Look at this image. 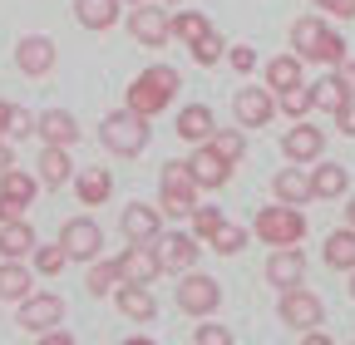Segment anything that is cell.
Wrapping results in <instances>:
<instances>
[{
  "label": "cell",
  "instance_id": "cell-10",
  "mask_svg": "<svg viewBox=\"0 0 355 345\" xmlns=\"http://www.w3.org/2000/svg\"><path fill=\"white\" fill-rule=\"evenodd\" d=\"M60 247H64L69 262H94V256L104 251V227L94 218H69L60 227Z\"/></svg>",
  "mask_w": 355,
  "mask_h": 345
},
{
  "label": "cell",
  "instance_id": "cell-31",
  "mask_svg": "<svg viewBox=\"0 0 355 345\" xmlns=\"http://www.w3.org/2000/svg\"><path fill=\"white\" fill-rule=\"evenodd\" d=\"M119 281H123L119 256H114V262H99V256H94V262H89V276H84V291H89V296H114Z\"/></svg>",
  "mask_w": 355,
  "mask_h": 345
},
{
  "label": "cell",
  "instance_id": "cell-27",
  "mask_svg": "<svg viewBox=\"0 0 355 345\" xmlns=\"http://www.w3.org/2000/svg\"><path fill=\"white\" fill-rule=\"evenodd\" d=\"M272 197H277V202H291V207H306V202H311V172H301L296 163L282 168L277 178H272Z\"/></svg>",
  "mask_w": 355,
  "mask_h": 345
},
{
  "label": "cell",
  "instance_id": "cell-23",
  "mask_svg": "<svg viewBox=\"0 0 355 345\" xmlns=\"http://www.w3.org/2000/svg\"><path fill=\"white\" fill-rule=\"evenodd\" d=\"M35 247H40V242H35L30 218H20V222H0V262H25Z\"/></svg>",
  "mask_w": 355,
  "mask_h": 345
},
{
  "label": "cell",
  "instance_id": "cell-11",
  "mask_svg": "<svg viewBox=\"0 0 355 345\" xmlns=\"http://www.w3.org/2000/svg\"><path fill=\"white\" fill-rule=\"evenodd\" d=\"M277 316H282V326H291V330H316L321 316H326V306H321V296H316V291L291 286V291H282Z\"/></svg>",
  "mask_w": 355,
  "mask_h": 345
},
{
  "label": "cell",
  "instance_id": "cell-19",
  "mask_svg": "<svg viewBox=\"0 0 355 345\" xmlns=\"http://www.w3.org/2000/svg\"><path fill=\"white\" fill-rule=\"evenodd\" d=\"M119 227H123L128 242H158L163 237V212L153 202H128L123 218H119Z\"/></svg>",
  "mask_w": 355,
  "mask_h": 345
},
{
  "label": "cell",
  "instance_id": "cell-35",
  "mask_svg": "<svg viewBox=\"0 0 355 345\" xmlns=\"http://www.w3.org/2000/svg\"><path fill=\"white\" fill-rule=\"evenodd\" d=\"M30 267H35V276H60V272L69 267V256H64L60 242H50V247H35V251H30Z\"/></svg>",
  "mask_w": 355,
  "mask_h": 345
},
{
  "label": "cell",
  "instance_id": "cell-50",
  "mask_svg": "<svg viewBox=\"0 0 355 345\" xmlns=\"http://www.w3.org/2000/svg\"><path fill=\"white\" fill-rule=\"evenodd\" d=\"M15 168V153H10V139H0V172Z\"/></svg>",
  "mask_w": 355,
  "mask_h": 345
},
{
  "label": "cell",
  "instance_id": "cell-38",
  "mask_svg": "<svg viewBox=\"0 0 355 345\" xmlns=\"http://www.w3.org/2000/svg\"><path fill=\"white\" fill-rule=\"evenodd\" d=\"M207 143L227 158V163H242V158H247V134H242V128H217Z\"/></svg>",
  "mask_w": 355,
  "mask_h": 345
},
{
  "label": "cell",
  "instance_id": "cell-13",
  "mask_svg": "<svg viewBox=\"0 0 355 345\" xmlns=\"http://www.w3.org/2000/svg\"><path fill=\"white\" fill-rule=\"evenodd\" d=\"M153 247H158V262H163V272H178V276H183V272H193V267H198V256H202V242H198L193 232H163Z\"/></svg>",
  "mask_w": 355,
  "mask_h": 345
},
{
  "label": "cell",
  "instance_id": "cell-33",
  "mask_svg": "<svg viewBox=\"0 0 355 345\" xmlns=\"http://www.w3.org/2000/svg\"><path fill=\"white\" fill-rule=\"evenodd\" d=\"M168 25H173V39H183V45H193V39H202V35L212 30L202 10H173Z\"/></svg>",
  "mask_w": 355,
  "mask_h": 345
},
{
  "label": "cell",
  "instance_id": "cell-47",
  "mask_svg": "<svg viewBox=\"0 0 355 345\" xmlns=\"http://www.w3.org/2000/svg\"><path fill=\"white\" fill-rule=\"evenodd\" d=\"M336 79H340V89H345V94L355 99V60H350V55H345V60L336 64Z\"/></svg>",
  "mask_w": 355,
  "mask_h": 345
},
{
  "label": "cell",
  "instance_id": "cell-45",
  "mask_svg": "<svg viewBox=\"0 0 355 345\" xmlns=\"http://www.w3.org/2000/svg\"><path fill=\"white\" fill-rule=\"evenodd\" d=\"M316 6L326 15H336V20H355V0H316Z\"/></svg>",
  "mask_w": 355,
  "mask_h": 345
},
{
  "label": "cell",
  "instance_id": "cell-20",
  "mask_svg": "<svg viewBox=\"0 0 355 345\" xmlns=\"http://www.w3.org/2000/svg\"><path fill=\"white\" fill-rule=\"evenodd\" d=\"M35 134H40V143L74 148V143H79V123H74V114H69V109H44V114L35 118Z\"/></svg>",
  "mask_w": 355,
  "mask_h": 345
},
{
  "label": "cell",
  "instance_id": "cell-56",
  "mask_svg": "<svg viewBox=\"0 0 355 345\" xmlns=\"http://www.w3.org/2000/svg\"><path fill=\"white\" fill-rule=\"evenodd\" d=\"M158 6H178V0H158Z\"/></svg>",
  "mask_w": 355,
  "mask_h": 345
},
{
  "label": "cell",
  "instance_id": "cell-48",
  "mask_svg": "<svg viewBox=\"0 0 355 345\" xmlns=\"http://www.w3.org/2000/svg\"><path fill=\"white\" fill-rule=\"evenodd\" d=\"M35 345H79V340H74L69 330H60V326H55V330H44V335H35Z\"/></svg>",
  "mask_w": 355,
  "mask_h": 345
},
{
  "label": "cell",
  "instance_id": "cell-49",
  "mask_svg": "<svg viewBox=\"0 0 355 345\" xmlns=\"http://www.w3.org/2000/svg\"><path fill=\"white\" fill-rule=\"evenodd\" d=\"M301 345H336V340H331V335L316 326V330H301Z\"/></svg>",
  "mask_w": 355,
  "mask_h": 345
},
{
  "label": "cell",
  "instance_id": "cell-29",
  "mask_svg": "<svg viewBox=\"0 0 355 345\" xmlns=\"http://www.w3.org/2000/svg\"><path fill=\"white\" fill-rule=\"evenodd\" d=\"M261 74H266V89H272V94L306 84V64H301V55H277V60H266Z\"/></svg>",
  "mask_w": 355,
  "mask_h": 345
},
{
  "label": "cell",
  "instance_id": "cell-36",
  "mask_svg": "<svg viewBox=\"0 0 355 345\" xmlns=\"http://www.w3.org/2000/svg\"><path fill=\"white\" fill-rule=\"evenodd\" d=\"M247 237H252L247 227H237V222H222V227H217V232L207 237V247H212L217 256H237V251L247 247Z\"/></svg>",
  "mask_w": 355,
  "mask_h": 345
},
{
  "label": "cell",
  "instance_id": "cell-30",
  "mask_svg": "<svg viewBox=\"0 0 355 345\" xmlns=\"http://www.w3.org/2000/svg\"><path fill=\"white\" fill-rule=\"evenodd\" d=\"M35 291V272L25 267V262H0V301H20Z\"/></svg>",
  "mask_w": 355,
  "mask_h": 345
},
{
  "label": "cell",
  "instance_id": "cell-43",
  "mask_svg": "<svg viewBox=\"0 0 355 345\" xmlns=\"http://www.w3.org/2000/svg\"><path fill=\"white\" fill-rule=\"evenodd\" d=\"M227 64H232L237 74H252V69H257V50H252V45H227Z\"/></svg>",
  "mask_w": 355,
  "mask_h": 345
},
{
  "label": "cell",
  "instance_id": "cell-28",
  "mask_svg": "<svg viewBox=\"0 0 355 345\" xmlns=\"http://www.w3.org/2000/svg\"><path fill=\"white\" fill-rule=\"evenodd\" d=\"M321 262L331 272H355V227H336L321 242Z\"/></svg>",
  "mask_w": 355,
  "mask_h": 345
},
{
  "label": "cell",
  "instance_id": "cell-37",
  "mask_svg": "<svg viewBox=\"0 0 355 345\" xmlns=\"http://www.w3.org/2000/svg\"><path fill=\"white\" fill-rule=\"evenodd\" d=\"M277 109L286 118H306L311 109H316V99H311V84H296V89H282L277 94Z\"/></svg>",
  "mask_w": 355,
  "mask_h": 345
},
{
  "label": "cell",
  "instance_id": "cell-16",
  "mask_svg": "<svg viewBox=\"0 0 355 345\" xmlns=\"http://www.w3.org/2000/svg\"><path fill=\"white\" fill-rule=\"evenodd\" d=\"M119 267H123V281H139V286H153L163 276V262H158L153 242H128L123 256H119Z\"/></svg>",
  "mask_w": 355,
  "mask_h": 345
},
{
  "label": "cell",
  "instance_id": "cell-55",
  "mask_svg": "<svg viewBox=\"0 0 355 345\" xmlns=\"http://www.w3.org/2000/svg\"><path fill=\"white\" fill-rule=\"evenodd\" d=\"M123 6H144V0H123Z\"/></svg>",
  "mask_w": 355,
  "mask_h": 345
},
{
  "label": "cell",
  "instance_id": "cell-40",
  "mask_svg": "<svg viewBox=\"0 0 355 345\" xmlns=\"http://www.w3.org/2000/svg\"><path fill=\"white\" fill-rule=\"evenodd\" d=\"M188 222H193L188 232H193L198 242H207V237H212V232H217L222 222H227V218H222V212H217V207H202V202H198V207H193V218H188Z\"/></svg>",
  "mask_w": 355,
  "mask_h": 345
},
{
  "label": "cell",
  "instance_id": "cell-22",
  "mask_svg": "<svg viewBox=\"0 0 355 345\" xmlns=\"http://www.w3.org/2000/svg\"><path fill=\"white\" fill-rule=\"evenodd\" d=\"M74 197H79L84 207H104V202L114 197V172H109V168H84V172H74Z\"/></svg>",
  "mask_w": 355,
  "mask_h": 345
},
{
  "label": "cell",
  "instance_id": "cell-18",
  "mask_svg": "<svg viewBox=\"0 0 355 345\" xmlns=\"http://www.w3.org/2000/svg\"><path fill=\"white\" fill-rule=\"evenodd\" d=\"M114 306H119V316L139 321V326H148V321L158 316L153 286H139V281H119V286H114Z\"/></svg>",
  "mask_w": 355,
  "mask_h": 345
},
{
  "label": "cell",
  "instance_id": "cell-17",
  "mask_svg": "<svg viewBox=\"0 0 355 345\" xmlns=\"http://www.w3.org/2000/svg\"><path fill=\"white\" fill-rule=\"evenodd\" d=\"M266 281L277 291L301 286L306 281V251L301 247H272V256H266Z\"/></svg>",
  "mask_w": 355,
  "mask_h": 345
},
{
  "label": "cell",
  "instance_id": "cell-52",
  "mask_svg": "<svg viewBox=\"0 0 355 345\" xmlns=\"http://www.w3.org/2000/svg\"><path fill=\"white\" fill-rule=\"evenodd\" d=\"M345 227H355V197H345Z\"/></svg>",
  "mask_w": 355,
  "mask_h": 345
},
{
  "label": "cell",
  "instance_id": "cell-12",
  "mask_svg": "<svg viewBox=\"0 0 355 345\" xmlns=\"http://www.w3.org/2000/svg\"><path fill=\"white\" fill-rule=\"evenodd\" d=\"M282 153L296 163V168H306V163H316V158H326V134L311 118H296L286 134H282Z\"/></svg>",
  "mask_w": 355,
  "mask_h": 345
},
{
  "label": "cell",
  "instance_id": "cell-1",
  "mask_svg": "<svg viewBox=\"0 0 355 345\" xmlns=\"http://www.w3.org/2000/svg\"><path fill=\"white\" fill-rule=\"evenodd\" d=\"M291 55H301V64L336 69L345 60V35L331 30L321 15H301V20H291Z\"/></svg>",
  "mask_w": 355,
  "mask_h": 345
},
{
  "label": "cell",
  "instance_id": "cell-26",
  "mask_svg": "<svg viewBox=\"0 0 355 345\" xmlns=\"http://www.w3.org/2000/svg\"><path fill=\"white\" fill-rule=\"evenodd\" d=\"M350 188V172L331 158H316V168H311V197H345Z\"/></svg>",
  "mask_w": 355,
  "mask_h": 345
},
{
  "label": "cell",
  "instance_id": "cell-5",
  "mask_svg": "<svg viewBox=\"0 0 355 345\" xmlns=\"http://www.w3.org/2000/svg\"><path fill=\"white\" fill-rule=\"evenodd\" d=\"M252 237L266 242V247H301V237H306V212L291 207V202H272V207H261L257 218H252Z\"/></svg>",
  "mask_w": 355,
  "mask_h": 345
},
{
  "label": "cell",
  "instance_id": "cell-21",
  "mask_svg": "<svg viewBox=\"0 0 355 345\" xmlns=\"http://www.w3.org/2000/svg\"><path fill=\"white\" fill-rule=\"evenodd\" d=\"M178 139H183V143H207L212 134H217V118H212V109L207 104H188V109H178Z\"/></svg>",
  "mask_w": 355,
  "mask_h": 345
},
{
  "label": "cell",
  "instance_id": "cell-14",
  "mask_svg": "<svg viewBox=\"0 0 355 345\" xmlns=\"http://www.w3.org/2000/svg\"><path fill=\"white\" fill-rule=\"evenodd\" d=\"M55 60H60V50H55L50 35H25L20 45H15V69L25 79H44V74L55 69Z\"/></svg>",
  "mask_w": 355,
  "mask_h": 345
},
{
  "label": "cell",
  "instance_id": "cell-42",
  "mask_svg": "<svg viewBox=\"0 0 355 345\" xmlns=\"http://www.w3.org/2000/svg\"><path fill=\"white\" fill-rule=\"evenodd\" d=\"M30 134H35V118H30V109L10 104V123H6V139L15 143V139H30Z\"/></svg>",
  "mask_w": 355,
  "mask_h": 345
},
{
  "label": "cell",
  "instance_id": "cell-8",
  "mask_svg": "<svg viewBox=\"0 0 355 345\" xmlns=\"http://www.w3.org/2000/svg\"><path fill=\"white\" fill-rule=\"evenodd\" d=\"M232 114H237V128H266L277 118V94L266 84H242L232 94Z\"/></svg>",
  "mask_w": 355,
  "mask_h": 345
},
{
  "label": "cell",
  "instance_id": "cell-41",
  "mask_svg": "<svg viewBox=\"0 0 355 345\" xmlns=\"http://www.w3.org/2000/svg\"><path fill=\"white\" fill-rule=\"evenodd\" d=\"M193 345H237V340H232V330H227V326H217V321H202V326L193 330Z\"/></svg>",
  "mask_w": 355,
  "mask_h": 345
},
{
  "label": "cell",
  "instance_id": "cell-51",
  "mask_svg": "<svg viewBox=\"0 0 355 345\" xmlns=\"http://www.w3.org/2000/svg\"><path fill=\"white\" fill-rule=\"evenodd\" d=\"M6 123H10V104L0 99V139H6Z\"/></svg>",
  "mask_w": 355,
  "mask_h": 345
},
{
  "label": "cell",
  "instance_id": "cell-53",
  "mask_svg": "<svg viewBox=\"0 0 355 345\" xmlns=\"http://www.w3.org/2000/svg\"><path fill=\"white\" fill-rule=\"evenodd\" d=\"M119 345H158V340H148V335H128V340H119Z\"/></svg>",
  "mask_w": 355,
  "mask_h": 345
},
{
  "label": "cell",
  "instance_id": "cell-32",
  "mask_svg": "<svg viewBox=\"0 0 355 345\" xmlns=\"http://www.w3.org/2000/svg\"><path fill=\"white\" fill-rule=\"evenodd\" d=\"M0 193L15 197V202H35L40 178H35V172H25V168H6V172H0Z\"/></svg>",
  "mask_w": 355,
  "mask_h": 345
},
{
  "label": "cell",
  "instance_id": "cell-3",
  "mask_svg": "<svg viewBox=\"0 0 355 345\" xmlns=\"http://www.w3.org/2000/svg\"><path fill=\"white\" fill-rule=\"evenodd\" d=\"M148 118L144 114H133V109H114V114H104V123H99V143L114 153V158H139L144 148H148Z\"/></svg>",
  "mask_w": 355,
  "mask_h": 345
},
{
  "label": "cell",
  "instance_id": "cell-4",
  "mask_svg": "<svg viewBox=\"0 0 355 345\" xmlns=\"http://www.w3.org/2000/svg\"><path fill=\"white\" fill-rule=\"evenodd\" d=\"M158 212L163 218H193V207H198V178H193V168H188V158H173V163H163V172H158Z\"/></svg>",
  "mask_w": 355,
  "mask_h": 345
},
{
  "label": "cell",
  "instance_id": "cell-2",
  "mask_svg": "<svg viewBox=\"0 0 355 345\" xmlns=\"http://www.w3.org/2000/svg\"><path fill=\"white\" fill-rule=\"evenodd\" d=\"M178 69L173 64H148L139 79L128 84V94H123V109H133V114H144V118H158L173 99H178Z\"/></svg>",
  "mask_w": 355,
  "mask_h": 345
},
{
  "label": "cell",
  "instance_id": "cell-9",
  "mask_svg": "<svg viewBox=\"0 0 355 345\" xmlns=\"http://www.w3.org/2000/svg\"><path fill=\"white\" fill-rule=\"evenodd\" d=\"M15 321H20V330H30V335H44V330H55V326L64 321V301H60L55 291H30V296L20 301Z\"/></svg>",
  "mask_w": 355,
  "mask_h": 345
},
{
  "label": "cell",
  "instance_id": "cell-15",
  "mask_svg": "<svg viewBox=\"0 0 355 345\" xmlns=\"http://www.w3.org/2000/svg\"><path fill=\"white\" fill-rule=\"evenodd\" d=\"M188 168H193V178H198L202 193H217V188H227V183H232V168H237V163H227L212 143H198L193 158H188Z\"/></svg>",
  "mask_w": 355,
  "mask_h": 345
},
{
  "label": "cell",
  "instance_id": "cell-39",
  "mask_svg": "<svg viewBox=\"0 0 355 345\" xmlns=\"http://www.w3.org/2000/svg\"><path fill=\"white\" fill-rule=\"evenodd\" d=\"M311 99H316V109H321V114H336L350 94L340 89V79L331 74V79H316V84H311Z\"/></svg>",
  "mask_w": 355,
  "mask_h": 345
},
{
  "label": "cell",
  "instance_id": "cell-25",
  "mask_svg": "<svg viewBox=\"0 0 355 345\" xmlns=\"http://www.w3.org/2000/svg\"><path fill=\"white\" fill-rule=\"evenodd\" d=\"M123 15V0H74V20L84 30H114Z\"/></svg>",
  "mask_w": 355,
  "mask_h": 345
},
{
  "label": "cell",
  "instance_id": "cell-54",
  "mask_svg": "<svg viewBox=\"0 0 355 345\" xmlns=\"http://www.w3.org/2000/svg\"><path fill=\"white\" fill-rule=\"evenodd\" d=\"M350 296H355V272H350Z\"/></svg>",
  "mask_w": 355,
  "mask_h": 345
},
{
  "label": "cell",
  "instance_id": "cell-44",
  "mask_svg": "<svg viewBox=\"0 0 355 345\" xmlns=\"http://www.w3.org/2000/svg\"><path fill=\"white\" fill-rule=\"evenodd\" d=\"M20 218H30V202H15L0 193V222H20Z\"/></svg>",
  "mask_w": 355,
  "mask_h": 345
},
{
  "label": "cell",
  "instance_id": "cell-34",
  "mask_svg": "<svg viewBox=\"0 0 355 345\" xmlns=\"http://www.w3.org/2000/svg\"><path fill=\"white\" fill-rule=\"evenodd\" d=\"M188 55H193L202 69H212V64H222V60H227V39H222L217 30H207L202 39H193V45H188Z\"/></svg>",
  "mask_w": 355,
  "mask_h": 345
},
{
  "label": "cell",
  "instance_id": "cell-6",
  "mask_svg": "<svg viewBox=\"0 0 355 345\" xmlns=\"http://www.w3.org/2000/svg\"><path fill=\"white\" fill-rule=\"evenodd\" d=\"M173 301H178V311L183 316H212L217 306H222V286H217V276H207V272H183L178 276V291H173Z\"/></svg>",
  "mask_w": 355,
  "mask_h": 345
},
{
  "label": "cell",
  "instance_id": "cell-24",
  "mask_svg": "<svg viewBox=\"0 0 355 345\" xmlns=\"http://www.w3.org/2000/svg\"><path fill=\"white\" fill-rule=\"evenodd\" d=\"M40 188H64L74 178V163H69V148H55V143H44L40 148Z\"/></svg>",
  "mask_w": 355,
  "mask_h": 345
},
{
  "label": "cell",
  "instance_id": "cell-7",
  "mask_svg": "<svg viewBox=\"0 0 355 345\" xmlns=\"http://www.w3.org/2000/svg\"><path fill=\"white\" fill-rule=\"evenodd\" d=\"M168 6H158V0H144V6H133L128 10V35L139 39V45L148 50H163L168 39H173V25H168Z\"/></svg>",
  "mask_w": 355,
  "mask_h": 345
},
{
  "label": "cell",
  "instance_id": "cell-46",
  "mask_svg": "<svg viewBox=\"0 0 355 345\" xmlns=\"http://www.w3.org/2000/svg\"><path fill=\"white\" fill-rule=\"evenodd\" d=\"M336 128H340V134H350V139H355V99H345V104L336 109Z\"/></svg>",
  "mask_w": 355,
  "mask_h": 345
}]
</instances>
